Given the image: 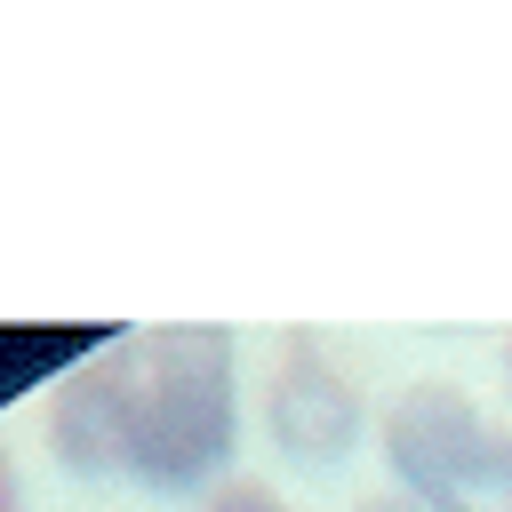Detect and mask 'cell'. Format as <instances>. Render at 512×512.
<instances>
[{
  "label": "cell",
  "instance_id": "1",
  "mask_svg": "<svg viewBox=\"0 0 512 512\" xmlns=\"http://www.w3.org/2000/svg\"><path fill=\"white\" fill-rule=\"evenodd\" d=\"M120 368H128L120 472L160 488V496L208 488L240 448L232 336L224 328H192V320L184 328H144V336H120Z\"/></svg>",
  "mask_w": 512,
  "mask_h": 512
},
{
  "label": "cell",
  "instance_id": "2",
  "mask_svg": "<svg viewBox=\"0 0 512 512\" xmlns=\"http://www.w3.org/2000/svg\"><path fill=\"white\" fill-rule=\"evenodd\" d=\"M360 424H368L360 384L312 336H288L280 344V368L264 384V432H272V448L296 456V464H336V456L360 448Z\"/></svg>",
  "mask_w": 512,
  "mask_h": 512
},
{
  "label": "cell",
  "instance_id": "6",
  "mask_svg": "<svg viewBox=\"0 0 512 512\" xmlns=\"http://www.w3.org/2000/svg\"><path fill=\"white\" fill-rule=\"evenodd\" d=\"M208 512H288V504H280L264 480H224V488L208 496Z\"/></svg>",
  "mask_w": 512,
  "mask_h": 512
},
{
  "label": "cell",
  "instance_id": "7",
  "mask_svg": "<svg viewBox=\"0 0 512 512\" xmlns=\"http://www.w3.org/2000/svg\"><path fill=\"white\" fill-rule=\"evenodd\" d=\"M352 512H424V504H416V496H400V488H392V496H360V504H352Z\"/></svg>",
  "mask_w": 512,
  "mask_h": 512
},
{
  "label": "cell",
  "instance_id": "4",
  "mask_svg": "<svg viewBox=\"0 0 512 512\" xmlns=\"http://www.w3.org/2000/svg\"><path fill=\"white\" fill-rule=\"evenodd\" d=\"M120 448H128V368L120 344H104L48 392V456L80 480H104L120 472Z\"/></svg>",
  "mask_w": 512,
  "mask_h": 512
},
{
  "label": "cell",
  "instance_id": "5",
  "mask_svg": "<svg viewBox=\"0 0 512 512\" xmlns=\"http://www.w3.org/2000/svg\"><path fill=\"white\" fill-rule=\"evenodd\" d=\"M424 512H512V432L488 424V432L456 456V472L424 496Z\"/></svg>",
  "mask_w": 512,
  "mask_h": 512
},
{
  "label": "cell",
  "instance_id": "8",
  "mask_svg": "<svg viewBox=\"0 0 512 512\" xmlns=\"http://www.w3.org/2000/svg\"><path fill=\"white\" fill-rule=\"evenodd\" d=\"M0 512H24V488H16V464H8V448H0Z\"/></svg>",
  "mask_w": 512,
  "mask_h": 512
},
{
  "label": "cell",
  "instance_id": "9",
  "mask_svg": "<svg viewBox=\"0 0 512 512\" xmlns=\"http://www.w3.org/2000/svg\"><path fill=\"white\" fill-rule=\"evenodd\" d=\"M504 376H512V344H504Z\"/></svg>",
  "mask_w": 512,
  "mask_h": 512
},
{
  "label": "cell",
  "instance_id": "3",
  "mask_svg": "<svg viewBox=\"0 0 512 512\" xmlns=\"http://www.w3.org/2000/svg\"><path fill=\"white\" fill-rule=\"evenodd\" d=\"M480 432H488V416H480V400H472L464 384H448V376H416V384L384 408V464H392L400 496L424 504V496L456 472V456H464Z\"/></svg>",
  "mask_w": 512,
  "mask_h": 512
}]
</instances>
